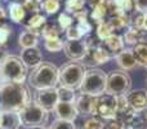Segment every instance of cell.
Masks as SVG:
<instances>
[{
  "mask_svg": "<svg viewBox=\"0 0 147 129\" xmlns=\"http://www.w3.org/2000/svg\"><path fill=\"white\" fill-rule=\"evenodd\" d=\"M26 16V10L21 3H10L9 4V17L14 23H21Z\"/></svg>",
  "mask_w": 147,
  "mask_h": 129,
  "instance_id": "obj_22",
  "label": "cell"
},
{
  "mask_svg": "<svg viewBox=\"0 0 147 129\" xmlns=\"http://www.w3.org/2000/svg\"><path fill=\"white\" fill-rule=\"evenodd\" d=\"M133 54L138 65L147 68V43H140L133 47Z\"/></svg>",
  "mask_w": 147,
  "mask_h": 129,
  "instance_id": "obj_24",
  "label": "cell"
},
{
  "mask_svg": "<svg viewBox=\"0 0 147 129\" xmlns=\"http://www.w3.org/2000/svg\"><path fill=\"white\" fill-rule=\"evenodd\" d=\"M39 43V35L32 34L30 31H23L21 32L20 38H18V44L22 49H30V48H36Z\"/></svg>",
  "mask_w": 147,
  "mask_h": 129,
  "instance_id": "obj_21",
  "label": "cell"
},
{
  "mask_svg": "<svg viewBox=\"0 0 147 129\" xmlns=\"http://www.w3.org/2000/svg\"><path fill=\"white\" fill-rule=\"evenodd\" d=\"M41 0H25L23 1V8L26 12H31L34 14H38L41 9Z\"/></svg>",
  "mask_w": 147,
  "mask_h": 129,
  "instance_id": "obj_37",
  "label": "cell"
},
{
  "mask_svg": "<svg viewBox=\"0 0 147 129\" xmlns=\"http://www.w3.org/2000/svg\"><path fill=\"white\" fill-rule=\"evenodd\" d=\"M10 34H12V30H10V27L8 25L0 26V47L7 44V41L9 40Z\"/></svg>",
  "mask_w": 147,
  "mask_h": 129,
  "instance_id": "obj_39",
  "label": "cell"
},
{
  "mask_svg": "<svg viewBox=\"0 0 147 129\" xmlns=\"http://www.w3.org/2000/svg\"><path fill=\"white\" fill-rule=\"evenodd\" d=\"M5 18H7V14H5V10H4V8H3L1 5H0V26L4 25V23H3V21H4Z\"/></svg>",
  "mask_w": 147,
  "mask_h": 129,
  "instance_id": "obj_42",
  "label": "cell"
},
{
  "mask_svg": "<svg viewBox=\"0 0 147 129\" xmlns=\"http://www.w3.org/2000/svg\"><path fill=\"white\" fill-rule=\"evenodd\" d=\"M47 25V18L45 16L41 14H34L32 17L28 20V22L26 23V30L30 31L32 34H36V35H40L43 27Z\"/></svg>",
  "mask_w": 147,
  "mask_h": 129,
  "instance_id": "obj_20",
  "label": "cell"
},
{
  "mask_svg": "<svg viewBox=\"0 0 147 129\" xmlns=\"http://www.w3.org/2000/svg\"><path fill=\"white\" fill-rule=\"evenodd\" d=\"M58 97H59V101H63V102H75L76 99L75 91L65 88V86H59L58 88Z\"/></svg>",
  "mask_w": 147,
  "mask_h": 129,
  "instance_id": "obj_34",
  "label": "cell"
},
{
  "mask_svg": "<svg viewBox=\"0 0 147 129\" xmlns=\"http://www.w3.org/2000/svg\"><path fill=\"white\" fill-rule=\"evenodd\" d=\"M129 128H132V129H147L145 111L136 112V115H134V118H133L132 123H130Z\"/></svg>",
  "mask_w": 147,
  "mask_h": 129,
  "instance_id": "obj_32",
  "label": "cell"
},
{
  "mask_svg": "<svg viewBox=\"0 0 147 129\" xmlns=\"http://www.w3.org/2000/svg\"><path fill=\"white\" fill-rule=\"evenodd\" d=\"M97 101L98 97H92L88 94H81L76 97L75 106L78 109L79 115H88V116H96L97 115Z\"/></svg>",
  "mask_w": 147,
  "mask_h": 129,
  "instance_id": "obj_11",
  "label": "cell"
},
{
  "mask_svg": "<svg viewBox=\"0 0 147 129\" xmlns=\"http://www.w3.org/2000/svg\"><path fill=\"white\" fill-rule=\"evenodd\" d=\"M0 124H1V111H0Z\"/></svg>",
  "mask_w": 147,
  "mask_h": 129,
  "instance_id": "obj_45",
  "label": "cell"
},
{
  "mask_svg": "<svg viewBox=\"0 0 147 129\" xmlns=\"http://www.w3.org/2000/svg\"><path fill=\"white\" fill-rule=\"evenodd\" d=\"M106 129H127V128H125V125L121 124L119 120H111V123L107 125Z\"/></svg>",
  "mask_w": 147,
  "mask_h": 129,
  "instance_id": "obj_41",
  "label": "cell"
},
{
  "mask_svg": "<svg viewBox=\"0 0 147 129\" xmlns=\"http://www.w3.org/2000/svg\"><path fill=\"white\" fill-rule=\"evenodd\" d=\"M81 129H105V124L96 116H89L81 124Z\"/></svg>",
  "mask_w": 147,
  "mask_h": 129,
  "instance_id": "obj_31",
  "label": "cell"
},
{
  "mask_svg": "<svg viewBox=\"0 0 147 129\" xmlns=\"http://www.w3.org/2000/svg\"><path fill=\"white\" fill-rule=\"evenodd\" d=\"M65 43L61 40V39H52V40H45L44 43V47L48 52H52V53H57V52H61L63 49Z\"/></svg>",
  "mask_w": 147,
  "mask_h": 129,
  "instance_id": "obj_35",
  "label": "cell"
},
{
  "mask_svg": "<svg viewBox=\"0 0 147 129\" xmlns=\"http://www.w3.org/2000/svg\"><path fill=\"white\" fill-rule=\"evenodd\" d=\"M128 129H132V128H128Z\"/></svg>",
  "mask_w": 147,
  "mask_h": 129,
  "instance_id": "obj_46",
  "label": "cell"
},
{
  "mask_svg": "<svg viewBox=\"0 0 147 129\" xmlns=\"http://www.w3.org/2000/svg\"><path fill=\"white\" fill-rule=\"evenodd\" d=\"M5 81H4V79H3V75H1V71H0V85H1V84H4Z\"/></svg>",
  "mask_w": 147,
  "mask_h": 129,
  "instance_id": "obj_43",
  "label": "cell"
},
{
  "mask_svg": "<svg viewBox=\"0 0 147 129\" xmlns=\"http://www.w3.org/2000/svg\"><path fill=\"white\" fill-rule=\"evenodd\" d=\"M61 8V0H44L41 3V9L47 14H54Z\"/></svg>",
  "mask_w": 147,
  "mask_h": 129,
  "instance_id": "obj_30",
  "label": "cell"
},
{
  "mask_svg": "<svg viewBox=\"0 0 147 129\" xmlns=\"http://www.w3.org/2000/svg\"><path fill=\"white\" fill-rule=\"evenodd\" d=\"M41 36L44 40H52V39H59V28L54 25H45L41 30Z\"/></svg>",
  "mask_w": 147,
  "mask_h": 129,
  "instance_id": "obj_29",
  "label": "cell"
},
{
  "mask_svg": "<svg viewBox=\"0 0 147 129\" xmlns=\"http://www.w3.org/2000/svg\"><path fill=\"white\" fill-rule=\"evenodd\" d=\"M84 75H85V68L78 62H70L58 68V81L61 86L72 91L80 89Z\"/></svg>",
  "mask_w": 147,
  "mask_h": 129,
  "instance_id": "obj_6",
  "label": "cell"
},
{
  "mask_svg": "<svg viewBox=\"0 0 147 129\" xmlns=\"http://www.w3.org/2000/svg\"><path fill=\"white\" fill-rule=\"evenodd\" d=\"M48 129H76L74 122H66V120L56 119L51 123Z\"/></svg>",
  "mask_w": 147,
  "mask_h": 129,
  "instance_id": "obj_38",
  "label": "cell"
},
{
  "mask_svg": "<svg viewBox=\"0 0 147 129\" xmlns=\"http://www.w3.org/2000/svg\"><path fill=\"white\" fill-rule=\"evenodd\" d=\"M63 52L67 58L71 61H83L88 54V44L85 39L81 40H66L63 45Z\"/></svg>",
  "mask_w": 147,
  "mask_h": 129,
  "instance_id": "obj_10",
  "label": "cell"
},
{
  "mask_svg": "<svg viewBox=\"0 0 147 129\" xmlns=\"http://www.w3.org/2000/svg\"><path fill=\"white\" fill-rule=\"evenodd\" d=\"M97 115L107 120L116 119V97L106 93L99 96L97 101Z\"/></svg>",
  "mask_w": 147,
  "mask_h": 129,
  "instance_id": "obj_9",
  "label": "cell"
},
{
  "mask_svg": "<svg viewBox=\"0 0 147 129\" xmlns=\"http://www.w3.org/2000/svg\"><path fill=\"white\" fill-rule=\"evenodd\" d=\"M123 40L124 44H129L133 47L140 43H147V32L134 27H128V30L123 35Z\"/></svg>",
  "mask_w": 147,
  "mask_h": 129,
  "instance_id": "obj_17",
  "label": "cell"
},
{
  "mask_svg": "<svg viewBox=\"0 0 147 129\" xmlns=\"http://www.w3.org/2000/svg\"><path fill=\"white\" fill-rule=\"evenodd\" d=\"M21 124L27 129H43L48 123L49 112L40 107L35 101H31L20 111Z\"/></svg>",
  "mask_w": 147,
  "mask_h": 129,
  "instance_id": "obj_5",
  "label": "cell"
},
{
  "mask_svg": "<svg viewBox=\"0 0 147 129\" xmlns=\"http://www.w3.org/2000/svg\"><path fill=\"white\" fill-rule=\"evenodd\" d=\"M58 25H59V30L66 31L67 28H70L71 26H74V17L66 12L61 13L58 17Z\"/></svg>",
  "mask_w": 147,
  "mask_h": 129,
  "instance_id": "obj_36",
  "label": "cell"
},
{
  "mask_svg": "<svg viewBox=\"0 0 147 129\" xmlns=\"http://www.w3.org/2000/svg\"><path fill=\"white\" fill-rule=\"evenodd\" d=\"M128 102H129L130 107L134 110L136 112H141L147 110V91L146 89H136V91H130L127 94Z\"/></svg>",
  "mask_w": 147,
  "mask_h": 129,
  "instance_id": "obj_13",
  "label": "cell"
},
{
  "mask_svg": "<svg viewBox=\"0 0 147 129\" xmlns=\"http://www.w3.org/2000/svg\"><path fill=\"white\" fill-rule=\"evenodd\" d=\"M114 31H115L114 27H112V25L109 22V20L97 23L96 34H97V39H98V40H101V41L106 40L109 36H111L112 34H114Z\"/></svg>",
  "mask_w": 147,
  "mask_h": 129,
  "instance_id": "obj_25",
  "label": "cell"
},
{
  "mask_svg": "<svg viewBox=\"0 0 147 129\" xmlns=\"http://www.w3.org/2000/svg\"><path fill=\"white\" fill-rule=\"evenodd\" d=\"M21 59L27 68H36L39 65L43 63V56L41 52L36 48H30V49H22L21 52Z\"/></svg>",
  "mask_w": 147,
  "mask_h": 129,
  "instance_id": "obj_14",
  "label": "cell"
},
{
  "mask_svg": "<svg viewBox=\"0 0 147 129\" xmlns=\"http://www.w3.org/2000/svg\"><path fill=\"white\" fill-rule=\"evenodd\" d=\"M0 71L5 83L23 84L27 78V67L21 57L5 56L0 58Z\"/></svg>",
  "mask_w": 147,
  "mask_h": 129,
  "instance_id": "obj_4",
  "label": "cell"
},
{
  "mask_svg": "<svg viewBox=\"0 0 147 129\" xmlns=\"http://www.w3.org/2000/svg\"><path fill=\"white\" fill-rule=\"evenodd\" d=\"M116 63L119 65V67L121 68L123 71H130L134 70L138 66L137 61H136V57L133 54V49H123L116 57Z\"/></svg>",
  "mask_w": 147,
  "mask_h": 129,
  "instance_id": "obj_15",
  "label": "cell"
},
{
  "mask_svg": "<svg viewBox=\"0 0 147 129\" xmlns=\"http://www.w3.org/2000/svg\"><path fill=\"white\" fill-rule=\"evenodd\" d=\"M133 4H134L136 12L147 14V0H133Z\"/></svg>",
  "mask_w": 147,
  "mask_h": 129,
  "instance_id": "obj_40",
  "label": "cell"
},
{
  "mask_svg": "<svg viewBox=\"0 0 147 129\" xmlns=\"http://www.w3.org/2000/svg\"><path fill=\"white\" fill-rule=\"evenodd\" d=\"M129 17H130L129 27H134V28H138V30H143V31H145V25H146L147 14H145V13L136 12L134 14L129 16Z\"/></svg>",
  "mask_w": 147,
  "mask_h": 129,
  "instance_id": "obj_28",
  "label": "cell"
},
{
  "mask_svg": "<svg viewBox=\"0 0 147 129\" xmlns=\"http://www.w3.org/2000/svg\"><path fill=\"white\" fill-rule=\"evenodd\" d=\"M86 0H66L65 3V12L69 14H75L81 10H84V5H85Z\"/></svg>",
  "mask_w": 147,
  "mask_h": 129,
  "instance_id": "obj_27",
  "label": "cell"
},
{
  "mask_svg": "<svg viewBox=\"0 0 147 129\" xmlns=\"http://www.w3.org/2000/svg\"><path fill=\"white\" fill-rule=\"evenodd\" d=\"M145 116H146V122H147V110H145Z\"/></svg>",
  "mask_w": 147,
  "mask_h": 129,
  "instance_id": "obj_44",
  "label": "cell"
},
{
  "mask_svg": "<svg viewBox=\"0 0 147 129\" xmlns=\"http://www.w3.org/2000/svg\"><path fill=\"white\" fill-rule=\"evenodd\" d=\"M20 112L14 111H1V129H20L21 128Z\"/></svg>",
  "mask_w": 147,
  "mask_h": 129,
  "instance_id": "obj_18",
  "label": "cell"
},
{
  "mask_svg": "<svg viewBox=\"0 0 147 129\" xmlns=\"http://www.w3.org/2000/svg\"><path fill=\"white\" fill-rule=\"evenodd\" d=\"M109 14V0H96L92 4V18L97 23L105 21Z\"/></svg>",
  "mask_w": 147,
  "mask_h": 129,
  "instance_id": "obj_19",
  "label": "cell"
},
{
  "mask_svg": "<svg viewBox=\"0 0 147 129\" xmlns=\"http://www.w3.org/2000/svg\"><path fill=\"white\" fill-rule=\"evenodd\" d=\"M72 17L78 21L76 26H79V27H80L85 34H88V32H90L92 31V26H90V23H89V21H88V13H86L85 9L81 10V12H79V13H75Z\"/></svg>",
  "mask_w": 147,
  "mask_h": 129,
  "instance_id": "obj_26",
  "label": "cell"
},
{
  "mask_svg": "<svg viewBox=\"0 0 147 129\" xmlns=\"http://www.w3.org/2000/svg\"><path fill=\"white\" fill-rule=\"evenodd\" d=\"M93 1H94V0H93Z\"/></svg>",
  "mask_w": 147,
  "mask_h": 129,
  "instance_id": "obj_48",
  "label": "cell"
},
{
  "mask_svg": "<svg viewBox=\"0 0 147 129\" xmlns=\"http://www.w3.org/2000/svg\"><path fill=\"white\" fill-rule=\"evenodd\" d=\"M54 115L59 120H66V122H74L78 119L79 112L75 106V102H63L59 101L57 106L53 110Z\"/></svg>",
  "mask_w": 147,
  "mask_h": 129,
  "instance_id": "obj_12",
  "label": "cell"
},
{
  "mask_svg": "<svg viewBox=\"0 0 147 129\" xmlns=\"http://www.w3.org/2000/svg\"><path fill=\"white\" fill-rule=\"evenodd\" d=\"M107 84V74L98 67H90L85 70L83 83L80 85V93L92 97H99L105 94Z\"/></svg>",
  "mask_w": 147,
  "mask_h": 129,
  "instance_id": "obj_3",
  "label": "cell"
},
{
  "mask_svg": "<svg viewBox=\"0 0 147 129\" xmlns=\"http://www.w3.org/2000/svg\"><path fill=\"white\" fill-rule=\"evenodd\" d=\"M0 129H1V128H0Z\"/></svg>",
  "mask_w": 147,
  "mask_h": 129,
  "instance_id": "obj_49",
  "label": "cell"
},
{
  "mask_svg": "<svg viewBox=\"0 0 147 129\" xmlns=\"http://www.w3.org/2000/svg\"><path fill=\"white\" fill-rule=\"evenodd\" d=\"M85 35L86 34L76 25L71 26L70 28L66 30V39L67 40H81V39H84Z\"/></svg>",
  "mask_w": 147,
  "mask_h": 129,
  "instance_id": "obj_33",
  "label": "cell"
},
{
  "mask_svg": "<svg viewBox=\"0 0 147 129\" xmlns=\"http://www.w3.org/2000/svg\"><path fill=\"white\" fill-rule=\"evenodd\" d=\"M34 101L40 107H43L44 110H47L48 112L53 111L54 107H56L57 103L59 102L58 88H48V89L36 91Z\"/></svg>",
  "mask_w": 147,
  "mask_h": 129,
  "instance_id": "obj_8",
  "label": "cell"
},
{
  "mask_svg": "<svg viewBox=\"0 0 147 129\" xmlns=\"http://www.w3.org/2000/svg\"><path fill=\"white\" fill-rule=\"evenodd\" d=\"M43 129H45V128H43Z\"/></svg>",
  "mask_w": 147,
  "mask_h": 129,
  "instance_id": "obj_47",
  "label": "cell"
},
{
  "mask_svg": "<svg viewBox=\"0 0 147 129\" xmlns=\"http://www.w3.org/2000/svg\"><path fill=\"white\" fill-rule=\"evenodd\" d=\"M102 45L106 48V51L111 54V57H116L120 52L124 49V40H123V36L116 35V34H112L111 36L106 39V40L102 41Z\"/></svg>",
  "mask_w": 147,
  "mask_h": 129,
  "instance_id": "obj_16",
  "label": "cell"
},
{
  "mask_svg": "<svg viewBox=\"0 0 147 129\" xmlns=\"http://www.w3.org/2000/svg\"><path fill=\"white\" fill-rule=\"evenodd\" d=\"M31 102V93L23 84L4 83L0 85V111L20 112Z\"/></svg>",
  "mask_w": 147,
  "mask_h": 129,
  "instance_id": "obj_1",
  "label": "cell"
},
{
  "mask_svg": "<svg viewBox=\"0 0 147 129\" xmlns=\"http://www.w3.org/2000/svg\"><path fill=\"white\" fill-rule=\"evenodd\" d=\"M132 91V78L127 71L115 70L110 75H107L106 84V94L114 97L127 96Z\"/></svg>",
  "mask_w": 147,
  "mask_h": 129,
  "instance_id": "obj_7",
  "label": "cell"
},
{
  "mask_svg": "<svg viewBox=\"0 0 147 129\" xmlns=\"http://www.w3.org/2000/svg\"><path fill=\"white\" fill-rule=\"evenodd\" d=\"M28 83L36 91L48 88H57L58 81V67L52 62H44L34 68L28 76Z\"/></svg>",
  "mask_w": 147,
  "mask_h": 129,
  "instance_id": "obj_2",
  "label": "cell"
},
{
  "mask_svg": "<svg viewBox=\"0 0 147 129\" xmlns=\"http://www.w3.org/2000/svg\"><path fill=\"white\" fill-rule=\"evenodd\" d=\"M109 22L112 25L114 30H120V28L129 27V25H130L129 13H120V14H116V16H114V17H110Z\"/></svg>",
  "mask_w": 147,
  "mask_h": 129,
  "instance_id": "obj_23",
  "label": "cell"
}]
</instances>
